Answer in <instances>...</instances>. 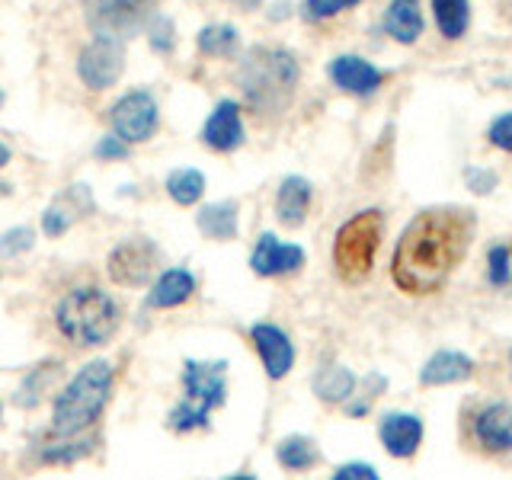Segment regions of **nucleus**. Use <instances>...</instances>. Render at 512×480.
Returning <instances> with one entry per match:
<instances>
[{"label": "nucleus", "instance_id": "nucleus-1", "mask_svg": "<svg viewBox=\"0 0 512 480\" xmlns=\"http://www.w3.org/2000/svg\"><path fill=\"white\" fill-rule=\"evenodd\" d=\"M474 231L477 218L471 208L439 205L420 212L404 228L394 247V285L407 295H436L468 256Z\"/></svg>", "mask_w": 512, "mask_h": 480}, {"label": "nucleus", "instance_id": "nucleus-2", "mask_svg": "<svg viewBox=\"0 0 512 480\" xmlns=\"http://www.w3.org/2000/svg\"><path fill=\"white\" fill-rule=\"evenodd\" d=\"M237 87L256 112L282 109L298 87V61L285 48L256 45L237 68Z\"/></svg>", "mask_w": 512, "mask_h": 480}, {"label": "nucleus", "instance_id": "nucleus-3", "mask_svg": "<svg viewBox=\"0 0 512 480\" xmlns=\"http://www.w3.org/2000/svg\"><path fill=\"white\" fill-rule=\"evenodd\" d=\"M112 391V365L109 362H87L55 397L52 429L61 439H74L84 429H90L109 400Z\"/></svg>", "mask_w": 512, "mask_h": 480}, {"label": "nucleus", "instance_id": "nucleus-4", "mask_svg": "<svg viewBox=\"0 0 512 480\" xmlns=\"http://www.w3.org/2000/svg\"><path fill=\"white\" fill-rule=\"evenodd\" d=\"M55 324L64 340H71L80 349L103 346L119 330V304L103 288H74L58 301Z\"/></svg>", "mask_w": 512, "mask_h": 480}, {"label": "nucleus", "instance_id": "nucleus-5", "mask_svg": "<svg viewBox=\"0 0 512 480\" xmlns=\"http://www.w3.org/2000/svg\"><path fill=\"white\" fill-rule=\"evenodd\" d=\"M384 237V215L378 208L352 215L333 240V266L346 282L365 279L375 266V253Z\"/></svg>", "mask_w": 512, "mask_h": 480}, {"label": "nucleus", "instance_id": "nucleus-6", "mask_svg": "<svg viewBox=\"0 0 512 480\" xmlns=\"http://www.w3.org/2000/svg\"><path fill=\"white\" fill-rule=\"evenodd\" d=\"M84 7H87V23L96 36L122 42L144 26L148 0H84Z\"/></svg>", "mask_w": 512, "mask_h": 480}, {"label": "nucleus", "instance_id": "nucleus-7", "mask_svg": "<svg viewBox=\"0 0 512 480\" xmlns=\"http://www.w3.org/2000/svg\"><path fill=\"white\" fill-rule=\"evenodd\" d=\"M109 122H112V132H116V138L125 141V144L148 141L157 132V103H154V96L144 93V90L125 93L122 100L112 106Z\"/></svg>", "mask_w": 512, "mask_h": 480}, {"label": "nucleus", "instance_id": "nucleus-8", "mask_svg": "<svg viewBox=\"0 0 512 480\" xmlns=\"http://www.w3.org/2000/svg\"><path fill=\"white\" fill-rule=\"evenodd\" d=\"M125 71V48L116 39L96 36L77 58V74L90 90H106L112 87Z\"/></svg>", "mask_w": 512, "mask_h": 480}, {"label": "nucleus", "instance_id": "nucleus-9", "mask_svg": "<svg viewBox=\"0 0 512 480\" xmlns=\"http://www.w3.org/2000/svg\"><path fill=\"white\" fill-rule=\"evenodd\" d=\"M224 362H196L186 359L183 368V391H186V404L202 410L205 416L215 407L224 404V394H228V384H224Z\"/></svg>", "mask_w": 512, "mask_h": 480}, {"label": "nucleus", "instance_id": "nucleus-10", "mask_svg": "<svg viewBox=\"0 0 512 480\" xmlns=\"http://www.w3.org/2000/svg\"><path fill=\"white\" fill-rule=\"evenodd\" d=\"M157 266V247L148 237H132L109 253V279L125 288H138L151 279Z\"/></svg>", "mask_w": 512, "mask_h": 480}, {"label": "nucleus", "instance_id": "nucleus-11", "mask_svg": "<svg viewBox=\"0 0 512 480\" xmlns=\"http://www.w3.org/2000/svg\"><path fill=\"white\" fill-rule=\"evenodd\" d=\"M250 336H253V346H256V352H260L269 378H285L288 372H292L295 346H292V340H288L285 330L272 327V324H256L250 330Z\"/></svg>", "mask_w": 512, "mask_h": 480}, {"label": "nucleus", "instance_id": "nucleus-12", "mask_svg": "<svg viewBox=\"0 0 512 480\" xmlns=\"http://www.w3.org/2000/svg\"><path fill=\"white\" fill-rule=\"evenodd\" d=\"M250 266L256 276H285V272L304 266V250L295 244H282L276 234H263L253 247Z\"/></svg>", "mask_w": 512, "mask_h": 480}, {"label": "nucleus", "instance_id": "nucleus-13", "mask_svg": "<svg viewBox=\"0 0 512 480\" xmlns=\"http://www.w3.org/2000/svg\"><path fill=\"white\" fill-rule=\"evenodd\" d=\"M330 80L343 93L352 96H372L381 84H384V74L375 68L372 61H365L359 55H340L330 61Z\"/></svg>", "mask_w": 512, "mask_h": 480}, {"label": "nucleus", "instance_id": "nucleus-14", "mask_svg": "<svg viewBox=\"0 0 512 480\" xmlns=\"http://www.w3.org/2000/svg\"><path fill=\"white\" fill-rule=\"evenodd\" d=\"M381 445L388 448L394 458H410L423 442V423L413 413H384L378 426Z\"/></svg>", "mask_w": 512, "mask_h": 480}, {"label": "nucleus", "instance_id": "nucleus-15", "mask_svg": "<svg viewBox=\"0 0 512 480\" xmlns=\"http://www.w3.org/2000/svg\"><path fill=\"white\" fill-rule=\"evenodd\" d=\"M474 439L484 452H512V407L490 404L474 416Z\"/></svg>", "mask_w": 512, "mask_h": 480}, {"label": "nucleus", "instance_id": "nucleus-16", "mask_svg": "<svg viewBox=\"0 0 512 480\" xmlns=\"http://www.w3.org/2000/svg\"><path fill=\"white\" fill-rule=\"evenodd\" d=\"M205 144L215 151H234L244 144V122H240V106L234 100H221L205 122L202 132Z\"/></svg>", "mask_w": 512, "mask_h": 480}, {"label": "nucleus", "instance_id": "nucleus-17", "mask_svg": "<svg viewBox=\"0 0 512 480\" xmlns=\"http://www.w3.org/2000/svg\"><path fill=\"white\" fill-rule=\"evenodd\" d=\"M474 375V359L464 356V352L455 349H442L436 352L420 372V381L426 388H442V384H458V381H468Z\"/></svg>", "mask_w": 512, "mask_h": 480}, {"label": "nucleus", "instance_id": "nucleus-18", "mask_svg": "<svg viewBox=\"0 0 512 480\" xmlns=\"http://www.w3.org/2000/svg\"><path fill=\"white\" fill-rule=\"evenodd\" d=\"M311 183L304 176H288L282 180L279 192H276V215L285 228H298V224L308 218V208H311Z\"/></svg>", "mask_w": 512, "mask_h": 480}, {"label": "nucleus", "instance_id": "nucleus-19", "mask_svg": "<svg viewBox=\"0 0 512 480\" xmlns=\"http://www.w3.org/2000/svg\"><path fill=\"white\" fill-rule=\"evenodd\" d=\"M192 292H196V276L186 269H167L160 272V279L151 285L148 292V308H180L183 301L192 298Z\"/></svg>", "mask_w": 512, "mask_h": 480}, {"label": "nucleus", "instance_id": "nucleus-20", "mask_svg": "<svg viewBox=\"0 0 512 480\" xmlns=\"http://www.w3.org/2000/svg\"><path fill=\"white\" fill-rule=\"evenodd\" d=\"M384 29L400 45H413L423 36V10L420 0H391L388 13H384Z\"/></svg>", "mask_w": 512, "mask_h": 480}, {"label": "nucleus", "instance_id": "nucleus-21", "mask_svg": "<svg viewBox=\"0 0 512 480\" xmlns=\"http://www.w3.org/2000/svg\"><path fill=\"white\" fill-rule=\"evenodd\" d=\"M356 391V375L343 365H327L320 368L314 378V394L324 400V404H343Z\"/></svg>", "mask_w": 512, "mask_h": 480}, {"label": "nucleus", "instance_id": "nucleus-22", "mask_svg": "<svg viewBox=\"0 0 512 480\" xmlns=\"http://www.w3.org/2000/svg\"><path fill=\"white\" fill-rule=\"evenodd\" d=\"M199 231L212 240H234L237 237V205L234 202H212L199 208Z\"/></svg>", "mask_w": 512, "mask_h": 480}, {"label": "nucleus", "instance_id": "nucleus-23", "mask_svg": "<svg viewBox=\"0 0 512 480\" xmlns=\"http://www.w3.org/2000/svg\"><path fill=\"white\" fill-rule=\"evenodd\" d=\"M432 13H436V26L445 39H461L471 23V0H432Z\"/></svg>", "mask_w": 512, "mask_h": 480}, {"label": "nucleus", "instance_id": "nucleus-24", "mask_svg": "<svg viewBox=\"0 0 512 480\" xmlns=\"http://www.w3.org/2000/svg\"><path fill=\"white\" fill-rule=\"evenodd\" d=\"M317 445L308 436H288L279 442V461L288 471H308L317 464Z\"/></svg>", "mask_w": 512, "mask_h": 480}, {"label": "nucleus", "instance_id": "nucleus-25", "mask_svg": "<svg viewBox=\"0 0 512 480\" xmlns=\"http://www.w3.org/2000/svg\"><path fill=\"white\" fill-rule=\"evenodd\" d=\"M237 48V29L231 23H215L199 32V52L208 58H228Z\"/></svg>", "mask_w": 512, "mask_h": 480}, {"label": "nucleus", "instance_id": "nucleus-26", "mask_svg": "<svg viewBox=\"0 0 512 480\" xmlns=\"http://www.w3.org/2000/svg\"><path fill=\"white\" fill-rule=\"evenodd\" d=\"M167 192H170V199L173 202H180V205H196L202 199V192H205V176L199 170H173L167 176Z\"/></svg>", "mask_w": 512, "mask_h": 480}, {"label": "nucleus", "instance_id": "nucleus-27", "mask_svg": "<svg viewBox=\"0 0 512 480\" xmlns=\"http://www.w3.org/2000/svg\"><path fill=\"white\" fill-rule=\"evenodd\" d=\"M356 4H362V0H304V16H308V20H330V16Z\"/></svg>", "mask_w": 512, "mask_h": 480}, {"label": "nucleus", "instance_id": "nucleus-28", "mask_svg": "<svg viewBox=\"0 0 512 480\" xmlns=\"http://www.w3.org/2000/svg\"><path fill=\"white\" fill-rule=\"evenodd\" d=\"M487 276L493 285H506L512 282V250L509 247H493L490 250V269H487Z\"/></svg>", "mask_w": 512, "mask_h": 480}, {"label": "nucleus", "instance_id": "nucleus-29", "mask_svg": "<svg viewBox=\"0 0 512 480\" xmlns=\"http://www.w3.org/2000/svg\"><path fill=\"white\" fill-rule=\"evenodd\" d=\"M487 138L493 148H500L506 154H512V112H503L500 119H493L487 128Z\"/></svg>", "mask_w": 512, "mask_h": 480}, {"label": "nucleus", "instance_id": "nucleus-30", "mask_svg": "<svg viewBox=\"0 0 512 480\" xmlns=\"http://www.w3.org/2000/svg\"><path fill=\"white\" fill-rule=\"evenodd\" d=\"M90 452L87 442H77V445H68V442H55V445H48L42 458L45 461H52V464H64V461H77V458H84Z\"/></svg>", "mask_w": 512, "mask_h": 480}, {"label": "nucleus", "instance_id": "nucleus-31", "mask_svg": "<svg viewBox=\"0 0 512 480\" xmlns=\"http://www.w3.org/2000/svg\"><path fill=\"white\" fill-rule=\"evenodd\" d=\"M32 247V231L29 228H13L0 237V253L4 256H16V253H26Z\"/></svg>", "mask_w": 512, "mask_h": 480}, {"label": "nucleus", "instance_id": "nucleus-32", "mask_svg": "<svg viewBox=\"0 0 512 480\" xmlns=\"http://www.w3.org/2000/svg\"><path fill=\"white\" fill-rule=\"evenodd\" d=\"M148 32H151V45L157 48V52H170L173 48V23L167 20V16H154Z\"/></svg>", "mask_w": 512, "mask_h": 480}, {"label": "nucleus", "instance_id": "nucleus-33", "mask_svg": "<svg viewBox=\"0 0 512 480\" xmlns=\"http://www.w3.org/2000/svg\"><path fill=\"white\" fill-rule=\"evenodd\" d=\"M68 224H71V215L64 212L61 205H52V208H48V212L42 215V228H45V234H52V237H58V234L68 231Z\"/></svg>", "mask_w": 512, "mask_h": 480}, {"label": "nucleus", "instance_id": "nucleus-34", "mask_svg": "<svg viewBox=\"0 0 512 480\" xmlns=\"http://www.w3.org/2000/svg\"><path fill=\"white\" fill-rule=\"evenodd\" d=\"M333 480H378V474L375 468H368V464L352 461V464H343V468L333 474Z\"/></svg>", "mask_w": 512, "mask_h": 480}, {"label": "nucleus", "instance_id": "nucleus-35", "mask_svg": "<svg viewBox=\"0 0 512 480\" xmlns=\"http://www.w3.org/2000/svg\"><path fill=\"white\" fill-rule=\"evenodd\" d=\"M125 151H128V148H125V141H119L116 135H112V138H103V141L93 148V154H96V157H103V160H109V157H116V160H119V157H125Z\"/></svg>", "mask_w": 512, "mask_h": 480}, {"label": "nucleus", "instance_id": "nucleus-36", "mask_svg": "<svg viewBox=\"0 0 512 480\" xmlns=\"http://www.w3.org/2000/svg\"><path fill=\"white\" fill-rule=\"evenodd\" d=\"M468 183L474 192H490L496 186V173H487V170H468Z\"/></svg>", "mask_w": 512, "mask_h": 480}, {"label": "nucleus", "instance_id": "nucleus-37", "mask_svg": "<svg viewBox=\"0 0 512 480\" xmlns=\"http://www.w3.org/2000/svg\"><path fill=\"white\" fill-rule=\"evenodd\" d=\"M237 7H244V10H253V7H260V0H234Z\"/></svg>", "mask_w": 512, "mask_h": 480}, {"label": "nucleus", "instance_id": "nucleus-38", "mask_svg": "<svg viewBox=\"0 0 512 480\" xmlns=\"http://www.w3.org/2000/svg\"><path fill=\"white\" fill-rule=\"evenodd\" d=\"M4 164H10V151L4 148V144H0V167H4Z\"/></svg>", "mask_w": 512, "mask_h": 480}, {"label": "nucleus", "instance_id": "nucleus-39", "mask_svg": "<svg viewBox=\"0 0 512 480\" xmlns=\"http://www.w3.org/2000/svg\"><path fill=\"white\" fill-rule=\"evenodd\" d=\"M228 480H256V477H250V474H237V477H228Z\"/></svg>", "mask_w": 512, "mask_h": 480}]
</instances>
